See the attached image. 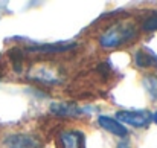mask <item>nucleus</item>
I'll use <instances>...</instances> for the list:
<instances>
[{
  "label": "nucleus",
  "instance_id": "2",
  "mask_svg": "<svg viewBox=\"0 0 157 148\" xmlns=\"http://www.w3.org/2000/svg\"><path fill=\"white\" fill-rule=\"evenodd\" d=\"M114 118H117L122 125L127 124L136 128H145L151 122V113L147 110H119Z\"/></svg>",
  "mask_w": 157,
  "mask_h": 148
},
{
  "label": "nucleus",
  "instance_id": "11",
  "mask_svg": "<svg viewBox=\"0 0 157 148\" xmlns=\"http://www.w3.org/2000/svg\"><path fill=\"white\" fill-rule=\"evenodd\" d=\"M142 31L144 32H156L157 31V11L148 15L144 23H142Z\"/></svg>",
  "mask_w": 157,
  "mask_h": 148
},
{
  "label": "nucleus",
  "instance_id": "3",
  "mask_svg": "<svg viewBox=\"0 0 157 148\" xmlns=\"http://www.w3.org/2000/svg\"><path fill=\"white\" fill-rule=\"evenodd\" d=\"M3 145L6 148H41V142L32 134L15 133L5 138Z\"/></svg>",
  "mask_w": 157,
  "mask_h": 148
},
{
  "label": "nucleus",
  "instance_id": "5",
  "mask_svg": "<svg viewBox=\"0 0 157 148\" xmlns=\"http://www.w3.org/2000/svg\"><path fill=\"white\" fill-rule=\"evenodd\" d=\"M98 124H99V127H101L102 130L111 133V134H114V136L125 138V136L128 134L127 127L122 125L116 118H111V116H107V115H101V116L98 118Z\"/></svg>",
  "mask_w": 157,
  "mask_h": 148
},
{
  "label": "nucleus",
  "instance_id": "13",
  "mask_svg": "<svg viewBox=\"0 0 157 148\" xmlns=\"http://www.w3.org/2000/svg\"><path fill=\"white\" fill-rule=\"evenodd\" d=\"M151 121H154V124L157 125V110L153 113V115H151Z\"/></svg>",
  "mask_w": 157,
  "mask_h": 148
},
{
  "label": "nucleus",
  "instance_id": "10",
  "mask_svg": "<svg viewBox=\"0 0 157 148\" xmlns=\"http://www.w3.org/2000/svg\"><path fill=\"white\" fill-rule=\"evenodd\" d=\"M9 60L12 61V66H14V70L15 72H21V60H23V53L18 48L9 50Z\"/></svg>",
  "mask_w": 157,
  "mask_h": 148
},
{
  "label": "nucleus",
  "instance_id": "9",
  "mask_svg": "<svg viewBox=\"0 0 157 148\" xmlns=\"http://www.w3.org/2000/svg\"><path fill=\"white\" fill-rule=\"evenodd\" d=\"M75 45H38V46H29L28 50L34 52H64L67 49H72Z\"/></svg>",
  "mask_w": 157,
  "mask_h": 148
},
{
  "label": "nucleus",
  "instance_id": "1",
  "mask_svg": "<svg viewBox=\"0 0 157 148\" xmlns=\"http://www.w3.org/2000/svg\"><path fill=\"white\" fill-rule=\"evenodd\" d=\"M139 35L136 25L130 20H122L107 28L99 37V46L104 49H116L134 41Z\"/></svg>",
  "mask_w": 157,
  "mask_h": 148
},
{
  "label": "nucleus",
  "instance_id": "12",
  "mask_svg": "<svg viewBox=\"0 0 157 148\" xmlns=\"http://www.w3.org/2000/svg\"><path fill=\"white\" fill-rule=\"evenodd\" d=\"M116 148H131V144H130V141H121Z\"/></svg>",
  "mask_w": 157,
  "mask_h": 148
},
{
  "label": "nucleus",
  "instance_id": "8",
  "mask_svg": "<svg viewBox=\"0 0 157 148\" xmlns=\"http://www.w3.org/2000/svg\"><path fill=\"white\" fill-rule=\"evenodd\" d=\"M142 86L145 87L148 96L151 101L157 102V75L154 73H147L142 76Z\"/></svg>",
  "mask_w": 157,
  "mask_h": 148
},
{
  "label": "nucleus",
  "instance_id": "6",
  "mask_svg": "<svg viewBox=\"0 0 157 148\" xmlns=\"http://www.w3.org/2000/svg\"><path fill=\"white\" fill-rule=\"evenodd\" d=\"M51 113L58 118H78L82 115V110L76 107L75 104H67V102H58L51 105Z\"/></svg>",
  "mask_w": 157,
  "mask_h": 148
},
{
  "label": "nucleus",
  "instance_id": "7",
  "mask_svg": "<svg viewBox=\"0 0 157 148\" xmlns=\"http://www.w3.org/2000/svg\"><path fill=\"white\" fill-rule=\"evenodd\" d=\"M134 64L139 69H148V67H157V58L147 53L145 50H137L134 55Z\"/></svg>",
  "mask_w": 157,
  "mask_h": 148
},
{
  "label": "nucleus",
  "instance_id": "4",
  "mask_svg": "<svg viewBox=\"0 0 157 148\" xmlns=\"http://www.w3.org/2000/svg\"><path fill=\"white\" fill-rule=\"evenodd\" d=\"M61 148H84V134L79 130H64L58 134Z\"/></svg>",
  "mask_w": 157,
  "mask_h": 148
}]
</instances>
